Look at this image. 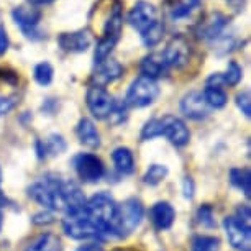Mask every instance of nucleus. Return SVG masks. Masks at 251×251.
<instances>
[{
  "instance_id": "f257e3e1",
  "label": "nucleus",
  "mask_w": 251,
  "mask_h": 251,
  "mask_svg": "<svg viewBox=\"0 0 251 251\" xmlns=\"http://www.w3.org/2000/svg\"><path fill=\"white\" fill-rule=\"evenodd\" d=\"M84 215L96 231V238L110 240L113 238V225H115L117 203L107 192L96 194L84 205Z\"/></svg>"
},
{
  "instance_id": "f03ea898",
  "label": "nucleus",
  "mask_w": 251,
  "mask_h": 251,
  "mask_svg": "<svg viewBox=\"0 0 251 251\" xmlns=\"http://www.w3.org/2000/svg\"><path fill=\"white\" fill-rule=\"evenodd\" d=\"M28 196L48 210H64L61 197V179L56 176H45L28 187Z\"/></svg>"
},
{
  "instance_id": "7ed1b4c3",
  "label": "nucleus",
  "mask_w": 251,
  "mask_h": 251,
  "mask_svg": "<svg viewBox=\"0 0 251 251\" xmlns=\"http://www.w3.org/2000/svg\"><path fill=\"white\" fill-rule=\"evenodd\" d=\"M145 214V207L138 199H128L120 205H117L115 225H113V236L125 238L131 231L136 230V226L141 224Z\"/></svg>"
},
{
  "instance_id": "20e7f679",
  "label": "nucleus",
  "mask_w": 251,
  "mask_h": 251,
  "mask_svg": "<svg viewBox=\"0 0 251 251\" xmlns=\"http://www.w3.org/2000/svg\"><path fill=\"white\" fill-rule=\"evenodd\" d=\"M158 96H159V86L156 84V80L145 77V75H140L128 87V92H126L125 97V105L136 107V108L148 107L158 99Z\"/></svg>"
},
{
  "instance_id": "39448f33",
  "label": "nucleus",
  "mask_w": 251,
  "mask_h": 251,
  "mask_svg": "<svg viewBox=\"0 0 251 251\" xmlns=\"http://www.w3.org/2000/svg\"><path fill=\"white\" fill-rule=\"evenodd\" d=\"M158 22H161L158 18V8H156L153 3L145 2V0L136 2L128 13V23L140 33V35L148 31L150 28L156 25Z\"/></svg>"
},
{
  "instance_id": "423d86ee",
  "label": "nucleus",
  "mask_w": 251,
  "mask_h": 251,
  "mask_svg": "<svg viewBox=\"0 0 251 251\" xmlns=\"http://www.w3.org/2000/svg\"><path fill=\"white\" fill-rule=\"evenodd\" d=\"M74 169L77 176L82 179L84 182H97L100 181L105 168L99 156L92 153H82L74 158Z\"/></svg>"
},
{
  "instance_id": "0eeeda50",
  "label": "nucleus",
  "mask_w": 251,
  "mask_h": 251,
  "mask_svg": "<svg viewBox=\"0 0 251 251\" xmlns=\"http://www.w3.org/2000/svg\"><path fill=\"white\" fill-rule=\"evenodd\" d=\"M86 102L91 113L99 120H103V118H108V115L112 113L113 107H115V100L110 94L107 92L105 87L100 86H91L87 91L86 96Z\"/></svg>"
},
{
  "instance_id": "6e6552de",
  "label": "nucleus",
  "mask_w": 251,
  "mask_h": 251,
  "mask_svg": "<svg viewBox=\"0 0 251 251\" xmlns=\"http://www.w3.org/2000/svg\"><path fill=\"white\" fill-rule=\"evenodd\" d=\"M161 54H163L168 68L181 69L189 63V59H191L192 48L184 36H174Z\"/></svg>"
},
{
  "instance_id": "1a4fd4ad",
  "label": "nucleus",
  "mask_w": 251,
  "mask_h": 251,
  "mask_svg": "<svg viewBox=\"0 0 251 251\" xmlns=\"http://www.w3.org/2000/svg\"><path fill=\"white\" fill-rule=\"evenodd\" d=\"M43 17L40 8L36 7H15L12 10V18L15 22V25L23 31V35L26 38H33L35 40L38 35V25H40V20Z\"/></svg>"
},
{
  "instance_id": "9d476101",
  "label": "nucleus",
  "mask_w": 251,
  "mask_h": 251,
  "mask_svg": "<svg viewBox=\"0 0 251 251\" xmlns=\"http://www.w3.org/2000/svg\"><path fill=\"white\" fill-rule=\"evenodd\" d=\"M161 136H166L174 146H186L191 140V131L181 118L174 115L161 117Z\"/></svg>"
},
{
  "instance_id": "9b49d317",
  "label": "nucleus",
  "mask_w": 251,
  "mask_h": 251,
  "mask_svg": "<svg viewBox=\"0 0 251 251\" xmlns=\"http://www.w3.org/2000/svg\"><path fill=\"white\" fill-rule=\"evenodd\" d=\"M225 233L230 245L238 251H251V226L240 224L235 217H226L224 220Z\"/></svg>"
},
{
  "instance_id": "f8f14e48",
  "label": "nucleus",
  "mask_w": 251,
  "mask_h": 251,
  "mask_svg": "<svg viewBox=\"0 0 251 251\" xmlns=\"http://www.w3.org/2000/svg\"><path fill=\"white\" fill-rule=\"evenodd\" d=\"M181 110L187 118L191 120H202L207 118L210 113V107L207 105L203 94L201 91H191L182 97L181 100Z\"/></svg>"
},
{
  "instance_id": "ddd939ff",
  "label": "nucleus",
  "mask_w": 251,
  "mask_h": 251,
  "mask_svg": "<svg viewBox=\"0 0 251 251\" xmlns=\"http://www.w3.org/2000/svg\"><path fill=\"white\" fill-rule=\"evenodd\" d=\"M92 43V33L87 28L71 33H61L58 36V45L61 50L68 51V53H82L86 51Z\"/></svg>"
},
{
  "instance_id": "4468645a",
  "label": "nucleus",
  "mask_w": 251,
  "mask_h": 251,
  "mask_svg": "<svg viewBox=\"0 0 251 251\" xmlns=\"http://www.w3.org/2000/svg\"><path fill=\"white\" fill-rule=\"evenodd\" d=\"M96 66L97 68H96V71H94V75H92V80L96 82L94 86L105 87L107 84L120 79L123 75V66L115 59L108 58V59L103 61V63L96 64Z\"/></svg>"
},
{
  "instance_id": "2eb2a0df",
  "label": "nucleus",
  "mask_w": 251,
  "mask_h": 251,
  "mask_svg": "<svg viewBox=\"0 0 251 251\" xmlns=\"http://www.w3.org/2000/svg\"><path fill=\"white\" fill-rule=\"evenodd\" d=\"M150 217L156 230H169L174 224V219H176V210L169 202H158L151 207Z\"/></svg>"
},
{
  "instance_id": "dca6fc26",
  "label": "nucleus",
  "mask_w": 251,
  "mask_h": 251,
  "mask_svg": "<svg viewBox=\"0 0 251 251\" xmlns=\"http://www.w3.org/2000/svg\"><path fill=\"white\" fill-rule=\"evenodd\" d=\"M228 23V18L222 13H210L208 18H205L203 22H201V25L197 28V35L202 40H215L217 36L224 31V28Z\"/></svg>"
},
{
  "instance_id": "f3484780",
  "label": "nucleus",
  "mask_w": 251,
  "mask_h": 251,
  "mask_svg": "<svg viewBox=\"0 0 251 251\" xmlns=\"http://www.w3.org/2000/svg\"><path fill=\"white\" fill-rule=\"evenodd\" d=\"M202 5V0H169L168 2V12L171 20L179 22L186 20L197 12Z\"/></svg>"
},
{
  "instance_id": "a211bd4d",
  "label": "nucleus",
  "mask_w": 251,
  "mask_h": 251,
  "mask_svg": "<svg viewBox=\"0 0 251 251\" xmlns=\"http://www.w3.org/2000/svg\"><path fill=\"white\" fill-rule=\"evenodd\" d=\"M140 69L145 77L156 80L158 77H161V75L166 74L168 64H166V61L161 53H151L143 58V61H141V64H140Z\"/></svg>"
},
{
  "instance_id": "6ab92c4d",
  "label": "nucleus",
  "mask_w": 251,
  "mask_h": 251,
  "mask_svg": "<svg viewBox=\"0 0 251 251\" xmlns=\"http://www.w3.org/2000/svg\"><path fill=\"white\" fill-rule=\"evenodd\" d=\"M79 141L87 148H99L100 146V135L96 128V125L89 120V118H80L77 123V128H75Z\"/></svg>"
},
{
  "instance_id": "aec40b11",
  "label": "nucleus",
  "mask_w": 251,
  "mask_h": 251,
  "mask_svg": "<svg viewBox=\"0 0 251 251\" xmlns=\"http://www.w3.org/2000/svg\"><path fill=\"white\" fill-rule=\"evenodd\" d=\"M112 159H113V164H115L117 171L123 174V176H128L135 171V159H133V153L128 150V148H117L115 151L112 153Z\"/></svg>"
},
{
  "instance_id": "412c9836",
  "label": "nucleus",
  "mask_w": 251,
  "mask_h": 251,
  "mask_svg": "<svg viewBox=\"0 0 251 251\" xmlns=\"http://www.w3.org/2000/svg\"><path fill=\"white\" fill-rule=\"evenodd\" d=\"M25 251H63V243L59 236L53 233H43L33 241Z\"/></svg>"
},
{
  "instance_id": "4be33fe9",
  "label": "nucleus",
  "mask_w": 251,
  "mask_h": 251,
  "mask_svg": "<svg viewBox=\"0 0 251 251\" xmlns=\"http://www.w3.org/2000/svg\"><path fill=\"white\" fill-rule=\"evenodd\" d=\"M203 99H205L207 105L210 108H224L228 102L226 92L224 91V87L220 86H207L203 89Z\"/></svg>"
},
{
  "instance_id": "5701e85b",
  "label": "nucleus",
  "mask_w": 251,
  "mask_h": 251,
  "mask_svg": "<svg viewBox=\"0 0 251 251\" xmlns=\"http://www.w3.org/2000/svg\"><path fill=\"white\" fill-rule=\"evenodd\" d=\"M230 181L235 187H238L241 192L245 194L246 199H250L251 192V174L250 169H231L230 171Z\"/></svg>"
},
{
  "instance_id": "b1692460",
  "label": "nucleus",
  "mask_w": 251,
  "mask_h": 251,
  "mask_svg": "<svg viewBox=\"0 0 251 251\" xmlns=\"http://www.w3.org/2000/svg\"><path fill=\"white\" fill-rule=\"evenodd\" d=\"M117 41L110 40V38H103L100 36L97 41V48H96V54H94V59H96V64L103 63L105 59L110 58L113 48H115Z\"/></svg>"
},
{
  "instance_id": "393cba45",
  "label": "nucleus",
  "mask_w": 251,
  "mask_h": 251,
  "mask_svg": "<svg viewBox=\"0 0 251 251\" xmlns=\"http://www.w3.org/2000/svg\"><path fill=\"white\" fill-rule=\"evenodd\" d=\"M168 176V168L163 164H153L148 168V171L145 173L143 181L148 186H158V184L163 181V179Z\"/></svg>"
},
{
  "instance_id": "a878e982",
  "label": "nucleus",
  "mask_w": 251,
  "mask_h": 251,
  "mask_svg": "<svg viewBox=\"0 0 251 251\" xmlns=\"http://www.w3.org/2000/svg\"><path fill=\"white\" fill-rule=\"evenodd\" d=\"M163 35H164V25H163V22H158L156 25L151 26L148 31H145L143 35H141V40H143L145 46L153 48V46H156L163 40Z\"/></svg>"
},
{
  "instance_id": "bb28decb",
  "label": "nucleus",
  "mask_w": 251,
  "mask_h": 251,
  "mask_svg": "<svg viewBox=\"0 0 251 251\" xmlns=\"http://www.w3.org/2000/svg\"><path fill=\"white\" fill-rule=\"evenodd\" d=\"M53 74H54V69L53 66H51L50 63H40L36 64L35 68V73H33V75H35V80L40 86H50L51 82H53Z\"/></svg>"
},
{
  "instance_id": "cd10ccee",
  "label": "nucleus",
  "mask_w": 251,
  "mask_h": 251,
  "mask_svg": "<svg viewBox=\"0 0 251 251\" xmlns=\"http://www.w3.org/2000/svg\"><path fill=\"white\" fill-rule=\"evenodd\" d=\"M220 240L215 236H196L192 241V251H219Z\"/></svg>"
},
{
  "instance_id": "c85d7f7f",
  "label": "nucleus",
  "mask_w": 251,
  "mask_h": 251,
  "mask_svg": "<svg viewBox=\"0 0 251 251\" xmlns=\"http://www.w3.org/2000/svg\"><path fill=\"white\" fill-rule=\"evenodd\" d=\"M222 75H224V82L226 86L235 87V86H238L241 77H243V69H241V66L236 63V61H230L228 68H226V73Z\"/></svg>"
},
{
  "instance_id": "c756f323",
  "label": "nucleus",
  "mask_w": 251,
  "mask_h": 251,
  "mask_svg": "<svg viewBox=\"0 0 251 251\" xmlns=\"http://www.w3.org/2000/svg\"><path fill=\"white\" fill-rule=\"evenodd\" d=\"M197 220H199V224H201L202 226L214 228V226L217 225V222H215V215H214V208H212V205L205 203V205H202L201 208H199V210H197Z\"/></svg>"
},
{
  "instance_id": "7c9ffc66",
  "label": "nucleus",
  "mask_w": 251,
  "mask_h": 251,
  "mask_svg": "<svg viewBox=\"0 0 251 251\" xmlns=\"http://www.w3.org/2000/svg\"><path fill=\"white\" fill-rule=\"evenodd\" d=\"M45 150H46V153H50V154H61V153H64L66 151V141L64 138L61 135H51L48 140H46V143H45Z\"/></svg>"
},
{
  "instance_id": "2f4dec72",
  "label": "nucleus",
  "mask_w": 251,
  "mask_h": 251,
  "mask_svg": "<svg viewBox=\"0 0 251 251\" xmlns=\"http://www.w3.org/2000/svg\"><path fill=\"white\" fill-rule=\"evenodd\" d=\"M108 118H110V122L113 123V125H118V123H123L126 118V105L125 102L123 103H115V107H113L112 113L108 115Z\"/></svg>"
},
{
  "instance_id": "473e14b6",
  "label": "nucleus",
  "mask_w": 251,
  "mask_h": 251,
  "mask_svg": "<svg viewBox=\"0 0 251 251\" xmlns=\"http://www.w3.org/2000/svg\"><path fill=\"white\" fill-rule=\"evenodd\" d=\"M236 105L241 110L245 117L251 115V100H250V92H241L236 96Z\"/></svg>"
},
{
  "instance_id": "72a5a7b5",
  "label": "nucleus",
  "mask_w": 251,
  "mask_h": 251,
  "mask_svg": "<svg viewBox=\"0 0 251 251\" xmlns=\"http://www.w3.org/2000/svg\"><path fill=\"white\" fill-rule=\"evenodd\" d=\"M236 220L246 226H251V210L248 205H240L236 208Z\"/></svg>"
},
{
  "instance_id": "f704fd0d",
  "label": "nucleus",
  "mask_w": 251,
  "mask_h": 251,
  "mask_svg": "<svg viewBox=\"0 0 251 251\" xmlns=\"http://www.w3.org/2000/svg\"><path fill=\"white\" fill-rule=\"evenodd\" d=\"M15 105H17V97L0 96V117L8 113Z\"/></svg>"
},
{
  "instance_id": "c9c22d12",
  "label": "nucleus",
  "mask_w": 251,
  "mask_h": 251,
  "mask_svg": "<svg viewBox=\"0 0 251 251\" xmlns=\"http://www.w3.org/2000/svg\"><path fill=\"white\" fill-rule=\"evenodd\" d=\"M0 80H5L10 86H17L18 84V74L15 71L8 69V68H0Z\"/></svg>"
},
{
  "instance_id": "e433bc0d",
  "label": "nucleus",
  "mask_w": 251,
  "mask_h": 251,
  "mask_svg": "<svg viewBox=\"0 0 251 251\" xmlns=\"http://www.w3.org/2000/svg\"><path fill=\"white\" fill-rule=\"evenodd\" d=\"M53 214L51 212H41V214H36L35 217L31 219V222L35 225H48V224H53Z\"/></svg>"
},
{
  "instance_id": "4c0bfd02",
  "label": "nucleus",
  "mask_w": 251,
  "mask_h": 251,
  "mask_svg": "<svg viewBox=\"0 0 251 251\" xmlns=\"http://www.w3.org/2000/svg\"><path fill=\"white\" fill-rule=\"evenodd\" d=\"M8 46H10V40H8V35H7V30L0 25V56H3L7 53Z\"/></svg>"
},
{
  "instance_id": "58836bf2",
  "label": "nucleus",
  "mask_w": 251,
  "mask_h": 251,
  "mask_svg": "<svg viewBox=\"0 0 251 251\" xmlns=\"http://www.w3.org/2000/svg\"><path fill=\"white\" fill-rule=\"evenodd\" d=\"M184 197H186V199H192L194 197V181H192V177L184 179Z\"/></svg>"
},
{
  "instance_id": "ea45409f",
  "label": "nucleus",
  "mask_w": 251,
  "mask_h": 251,
  "mask_svg": "<svg viewBox=\"0 0 251 251\" xmlns=\"http://www.w3.org/2000/svg\"><path fill=\"white\" fill-rule=\"evenodd\" d=\"M77 251H103V248L100 245H97V243H89V245L79 246Z\"/></svg>"
},
{
  "instance_id": "a19ab883",
  "label": "nucleus",
  "mask_w": 251,
  "mask_h": 251,
  "mask_svg": "<svg viewBox=\"0 0 251 251\" xmlns=\"http://www.w3.org/2000/svg\"><path fill=\"white\" fill-rule=\"evenodd\" d=\"M0 203H8V199L2 191V169H0Z\"/></svg>"
},
{
  "instance_id": "79ce46f5",
  "label": "nucleus",
  "mask_w": 251,
  "mask_h": 251,
  "mask_svg": "<svg viewBox=\"0 0 251 251\" xmlns=\"http://www.w3.org/2000/svg\"><path fill=\"white\" fill-rule=\"evenodd\" d=\"M28 2H30L33 7H36V5H48V3L54 2V0H28Z\"/></svg>"
},
{
  "instance_id": "37998d69",
  "label": "nucleus",
  "mask_w": 251,
  "mask_h": 251,
  "mask_svg": "<svg viewBox=\"0 0 251 251\" xmlns=\"http://www.w3.org/2000/svg\"><path fill=\"white\" fill-rule=\"evenodd\" d=\"M2 224H3V214H2V210H0V228H2Z\"/></svg>"
},
{
  "instance_id": "c03bdc74",
  "label": "nucleus",
  "mask_w": 251,
  "mask_h": 251,
  "mask_svg": "<svg viewBox=\"0 0 251 251\" xmlns=\"http://www.w3.org/2000/svg\"><path fill=\"white\" fill-rule=\"evenodd\" d=\"M113 251H131V250H126V248H115Z\"/></svg>"
}]
</instances>
